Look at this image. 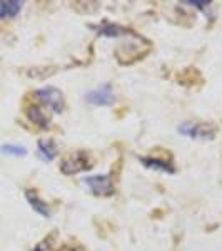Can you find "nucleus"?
I'll return each mask as SVG.
<instances>
[{"instance_id": "423d86ee", "label": "nucleus", "mask_w": 222, "mask_h": 251, "mask_svg": "<svg viewBox=\"0 0 222 251\" xmlns=\"http://www.w3.org/2000/svg\"><path fill=\"white\" fill-rule=\"evenodd\" d=\"M25 198H27V201L30 203L32 208H34L35 213H39L40 216H44V218L50 216V208H48V204L35 191H32V189H27V191H25Z\"/></svg>"}, {"instance_id": "4468645a", "label": "nucleus", "mask_w": 222, "mask_h": 251, "mask_svg": "<svg viewBox=\"0 0 222 251\" xmlns=\"http://www.w3.org/2000/svg\"><path fill=\"white\" fill-rule=\"evenodd\" d=\"M184 3H187V5L197 7L199 10H204L205 14H209V7H211V3H209V2H194V0H185Z\"/></svg>"}, {"instance_id": "20e7f679", "label": "nucleus", "mask_w": 222, "mask_h": 251, "mask_svg": "<svg viewBox=\"0 0 222 251\" xmlns=\"http://www.w3.org/2000/svg\"><path fill=\"white\" fill-rule=\"evenodd\" d=\"M92 161L89 157L87 152H74V154L67 156L66 159L60 164V171L67 176H72V174H77L80 171H86V169H90Z\"/></svg>"}, {"instance_id": "6e6552de", "label": "nucleus", "mask_w": 222, "mask_h": 251, "mask_svg": "<svg viewBox=\"0 0 222 251\" xmlns=\"http://www.w3.org/2000/svg\"><path fill=\"white\" fill-rule=\"evenodd\" d=\"M25 112H27V117H29L35 126H39L40 129H48L50 119H48V116L39 106H35V104L34 106H29L25 109Z\"/></svg>"}, {"instance_id": "ddd939ff", "label": "nucleus", "mask_w": 222, "mask_h": 251, "mask_svg": "<svg viewBox=\"0 0 222 251\" xmlns=\"http://www.w3.org/2000/svg\"><path fill=\"white\" fill-rule=\"evenodd\" d=\"M199 77H200L199 71H196V69H187V71L182 72V77H179V82L185 84V86H194L196 79H199Z\"/></svg>"}, {"instance_id": "9b49d317", "label": "nucleus", "mask_w": 222, "mask_h": 251, "mask_svg": "<svg viewBox=\"0 0 222 251\" xmlns=\"http://www.w3.org/2000/svg\"><path fill=\"white\" fill-rule=\"evenodd\" d=\"M142 163L147 166L149 169H157V171H162V173H174V166L167 161L162 159H154V157H144Z\"/></svg>"}, {"instance_id": "f257e3e1", "label": "nucleus", "mask_w": 222, "mask_h": 251, "mask_svg": "<svg viewBox=\"0 0 222 251\" xmlns=\"http://www.w3.org/2000/svg\"><path fill=\"white\" fill-rule=\"evenodd\" d=\"M179 132L185 137H191V139L212 141L217 134V127L209 123H192V121H187V123L179 126Z\"/></svg>"}, {"instance_id": "1a4fd4ad", "label": "nucleus", "mask_w": 222, "mask_h": 251, "mask_svg": "<svg viewBox=\"0 0 222 251\" xmlns=\"http://www.w3.org/2000/svg\"><path fill=\"white\" fill-rule=\"evenodd\" d=\"M37 152L42 161H52L57 156V146L50 139H40L37 143Z\"/></svg>"}, {"instance_id": "0eeeda50", "label": "nucleus", "mask_w": 222, "mask_h": 251, "mask_svg": "<svg viewBox=\"0 0 222 251\" xmlns=\"http://www.w3.org/2000/svg\"><path fill=\"white\" fill-rule=\"evenodd\" d=\"M23 2L20 0H5L0 2V20H9L19 15V12L22 10Z\"/></svg>"}, {"instance_id": "f03ea898", "label": "nucleus", "mask_w": 222, "mask_h": 251, "mask_svg": "<svg viewBox=\"0 0 222 251\" xmlns=\"http://www.w3.org/2000/svg\"><path fill=\"white\" fill-rule=\"evenodd\" d=\"M34 97L39 100L40 104L47 106L52 112L55 114H62L66 109V100H64L62 91H59L57 87H44L34 92Z\"/></svg>"}, {"instance_id": "7ed1b4c3", "label": "nucleus", "mask_w": 222, "mask_h": 251, "mask_svg": "<svg viewBox=\"0 0 222 251\" xmlns=\"http://www.w3.org/2000/svg\"><path fill=\"white\" fill-rule=\"evenodd\" d=\"M84 184L90 189L95 196H112L115 191L112 174H95L84 179Z\"/></svg>"}, {"instance_id": "9d476101", "label": "nucleus", "mask_w": 222, "mask_h": 251, "mask_svg": "<svg viewBox=\"0 0 222 251\" xmlns=\"http://www.w3.org/2000/svg\"><path fill=\"white\" fill-rule=\"evenodd\" d=\"M97 30L99 35H104V37H126V35L131 34V30L124 29L120 25H114V24H104V25H99V27H94Z\"/></svg>"}, {"instance_id": "f8f14e48", "label": "nucleus", "mask_w": 222, "mask_h": 251, "mask_svg": "<svg viewBox=\"0 0 222 251\" xmlns=\"http://www.w3.org/2000/svg\"><path fill=\"white\" fill-rule=\"evenodd\" d=\"M0 151L5 156H14V157H23L27 154V148H23L20 144H3L0 148Z\"/></svg>"}, {"instance_id": "39448f33", "label": "nucleus", "mask_w": 222, "mask_h": 251, "mask_svg": "<svg viewBox=\"0 0 222 251\" xmlns=\"http://www.w3.org/2000/svg\"><path fill=\"white\" fill-rule=\"evenodd\" d=\"M86 100L90 106H112L115 99L111 84H102V86L89 91L86 94Z\"/></svg>"}]
</instances>
